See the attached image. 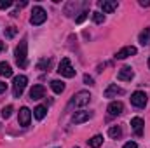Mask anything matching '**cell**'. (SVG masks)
Wrapping results in <instances>:
<instances>
[{"instance_id": "15", "label": "cell", "mask_w": 150, "mask_h": 148, "mask_svg": "<svg viewBox=\"0 0 150 148\" xmlns=\"http://www.w3.org/2000/svg\"><path fill=\"white\" fill-rule=\"evenodd\" d=\"M45 115H47V106H44V105H38L37 108L33 110V117H35L37 120H42Z\"/></svg>"}, {"instance_id": "10", "label": "cell", "mask_w": 150, "mask_h": 148, "mask_svg": "<svg viewBox=\"0 0 150 148\" xmlns=\"http://www.w3.org/2000/svg\"><path fill=\"white\" fill-rule=\"evenodd\" d=\"M91 117H93V113H91V111H86V110L75 111V115L72 117V122H74V124H82V122L89 120Z\"/></svg>"}, {"instance_id": "13", "label": "cell", "mask_w": 150, "mask_h": 148, "mask_svg": "<svg viewBox=\"0 0 150 148\" xmlns=\"http://www.w3.org/2000/svg\"><path fill=\"white\" fill-rule=\"evenodd\" d=\"M100 7H101V11L105 14H110V12H113L117 9V2L115 0H101L100 2Z\"/></svg>"}, {"instance_id": "27", "label": "cell", "mask_w": 150, "mask_h": 148, "mask_svg": "<svg viewBox=\"0 0 150 148\" xmlns=\"http://www.w3.org/2000/svg\"><path fill=\"white\" fill-rule=\"evenodd\" d=\"M14 35H16V28H14V26H11V28H9V30H7V32H5V37H14Z\"/></svg>"}, {"instance_id": "22", "label": "cell", "mask_w": 150, "mask_h": 148, "mask_svg": "<svg viewBox=\"0 0 150 148\" xmlns=\"http://www.w3.org/2000/svg\"><path fill=\"white\" fill-rule=\"evenodd\" d=\"M91 16H93V21H94V23H98V25H101V23L105 21V14H101V12H98V11L91 12Z\"/></svg>"}, {"instance_id": "28", "label": "cell", "mask_w": 150, "mask_h": 148, "mask_svg": "<svg viewBox=\"0 0 150 148\" xmlns=\"http://www.w3.org/2000/svg\"><path fill=\"white\" fill-rule=\"evenodd\" d=\"M84 82H86V84H89V85H93V84H94V80H93L89 75H84Z\"/></svg>"}, {"instance_id": "6", "label": "cell", "mask_w": 150, "mask_h": 148, "mask_svg": "<svg viewBox=\"0 0 150 148\" xmlns=\"http://www.w3.org/2000/svg\"><path fill=\"white\" fill-rule=\"evenodd\" d=\"M147 101H149V98L143 91H136V92L131 94V105L136 106V108H143L147 105Z\"/></svg>"}, {"instance_id": "26", "label": "cell", "mask_w": 150, "mask_h": 148, "mask_svg": "<svg viewBox=\"0 0 150 148\" xmlns=\"http://www.w3.org/2000/svg\"><path fill=\"white\" fill-rule=\"evenodd\" d=\"M86 18H87V11H82V12L79 14V18H77L75 21H77V23H82V21H84Z\"/></svg>"}, {"instance_id": "14", "label": "cell", "mask_w": 150, "mask_h": 148, "mask_svg": "<svg viewBox=\"0 0 150 148\" xmlns=\"http://www.w3.org/2000/svg\"><path fill=\"white\" fill-rule=\"evenodd\" d=\"M44 94H45V89H44V85H40V84L33 85V87L30 89V98H32V99H42Z\"/></svg>"}, {"instance_id": "25", "label": "cell", "mask_w": 150, "mask_h": 148, "mask_svg": "<svg viewBox=\"0 0 150 148\" xmlns=\"http://www.w3.org/2000/svg\"><path fill=\"white\" fill-rule=\"evenodd\" d=\"M11 5H12L11 0H0V9H9Z\"/></svg>"}, {"instance_id": "30", "label": "cell", "mask_w": 150, "mask_h": 148, "mask_svg": "<svg viewBox=\"0 0 150 148\" xmlns=\"http://www.w3.org/2000/svg\"><path fill=\"white\" fill-rule=\"evenodd\" d=\"M5 91H7V84H5V82H0V94L5 92Z\"/></svg>"}, {"instance_id": "8", "label": "cell", "mask_w": 150, "mask_h": 148, "mask_svg": "<svg viewBox=\"0 0 150 148\" xmlns=\"http://www.w3.org/2000/svg\"><path fill=\"white\" fill-rule=\"evenodd\" d=\"M136 54V47H133V45H127V47H122L120 51H117V54H115V59H126V58H129V56H134Z\"/></svg>"}, {"instance_id": "5", "label": "cell", "mask_w": 150, "mask_h": 148, "mask_svg": "<svg viewBox=\"0 0 150 148\" xmlns=\"http://www.w3.org/2000/svg\"><path fill=\"white\" fill-rule=\"evenodd\" d=\"M89 101H91V94H89L87 91H79L74 98H72L70 105H72V106H84V105H87Z\"/></svg>"}, {"instance_id": "32", "label": "cell", "mask_w": 150, "mask_h": 148, "mask_svg": "<svg viewBox=\"0 0 150 148\" xmlns=\"http://www.w3.org/2000/svg\"><path fill=\"white\" fill-rule=\"evenodd\" d=\"M4 49H5V44H4V42H2V40H0V52H2V51H4Z\"/></svg>"}, {"instance_id": "29", "label": "cell", "mask_w": 150, "mask_h": 148, "mask_svg": "<svg viewBox=\"0 0 150 148\" xmlns=\"http://www.w3.org/2000/svg\"><path fill=\"white\" fill-rule=\"evenodd\" d=\"M122 148H138V145H136L134 141H129V143H126Z\"/></svg>"}, {"instance_id": "23", "label": "cell", "mask_w": 150, "mask_h": 148, "mask_svg": "<svg viewBox=\"0 0 150 148\" xmlns=\"http://www.w3.org/2000/svg\"><path fill=\"white\" fill-rule=\"evenodd\" d=\"M49 66H51V59H40L38 65H37L38 70H45V68H49Z\"/></svg>"}, {"instance_id": "11", "label": "cell", "mask_w": 150, "mask_h": 148, "mask_svg": "<svg viewBox=\"0 0 150 148\" xmlns=\"http://www.w3.org/2000/svg\"><path fill=\"white\" fill-rule=\"evenodd\" d=\"M133 77H134V73H133V70H131L129 66L120 68V70H119V73H117V78H119V80H122V82H129Z\"/></svg>"}, {"instance_id": "9", "label": "cell", "mask_w": 150, "mask_h": 148, "mask_svg": "<svg viewBox=\"0 0 150 148\" xmlns=\"http://www.w3.org/2000/svg\"><path fill=\"white\" fill-rule=\"evenodd\" d=\"M143 125H145L143 118H140V117L131 118V127H133V131H134L136 136H142V134H143Z\"/></svg>"}, {"instance_id": "33", "label": "cell", "mask_w": 150, "mask_h": 148, "mask_svg": "<svg viewBox=\"0 0 150 148\" xmlns=\"http://www.w3.org/2000/svg\"><path fill=\"white\" fill-rule=\"evenodd\" d=\"M149 68H150V58H149Z\"/></svg>"}, {"instance_id": "16", "label": "cell", "mask_w": 150, "mask_h": 148, "mask_svg": "<svg viewBox=\"0 0 150 148\" xmlns=\"http://www.w3.org/2000/svg\"><path fill=\"white\" fill-rule=\"evenodd\" d=\"M87 143H89L91 148H100L101 145H103V136H101V134H96V136H93Z\"/></svg>"}, {"instance_id": "3", "label": "cell", "mask_w": 150, "mask_h": 148, "mask_svg": "<svg viewBox=\"0 0 150 148\" xmlns=\"http://www.w3.org/2000/svg\"><path fill=\"white\" fill-rule=\"evenodd\" d=\"M58 73L63 75V77H67V78L75 77V70H74V66H72V63H70L68 58H63V59H61V63H59V66H58Z\"/></svg>"}, {"instance_id": "19", "label": "cell", "mask_w": 150, "mask_h": 148, "mask_svg": "<svg viewBox=\"0 0 150 148\" xmlns=\"http://www.w3.org/2000/svg\"><path fill=\"white\" fill-rule=\"evenodd\" d=\"M138 40H140V44H142V45H149V44H150V28H145V30L140 33Z\"/></svg>"}, {"instance_id": "2", "label": "cell", "mask_w": 150, "mask_h": 148, "mask_svg": "<svg viewBox=\"0 0 150 148\" xmlns=\"http://www.w3.org/2000/svg\"><path fill=\"white\" fill-rule=\"evenodd\" d=\"M26 84H28V78L25 75L14 77V82H12V94H14V98H19L23 94V91L26 89Z\"/></svg>"}, {"instance_id": "4", "label": "cell", "mask_w": 150, "mask_h": 148, "mask_svg": "<svg viewBox=\"0 0 150 148\" xmlns=\"http://www.w3.org/2000/svg\"><path fill=\"white\" fill-rule=\"evenodd\" d=\"M47 19V12L42 9V7H33V11H32V18H30V23L33 25V26H38V25H42L44 21Z\"/></svg>"}, {"instance_id": "20", "label": "cell", "mask_w": 150, "mask_h": 148, "mask_svg": "<svg viewBox=\"0 0 150 148\" xmlns=\"http://www.w3.org/2000/svg\"><path fill=\"white\" fill-rule=\"evenodd\" d=\"M51 89H52L56 94H61V92L65 91V84H63L61 80H52V82H51Z\"/></svg>"}, {"instance_id": "31", "label": "cell", "mask_w": 150, "mask_h": 148, "mask_svg": "<svg viewBox=\"0 0 150 148\" xmlns=\"http://www.w3.org/2000/svg\"><path fill=\"white\" fill-rule=\"evenodd\" d=\"M140 5H142V7H149L150 4L147 2V0H142V2H140Z\"/></svg>"}, {"instance_id": "24", "label": "cell", "mask_w": 150, "mask_h": 148, "mask_svg": "<svg viewBox=\"0 0 150 148\" xmlns=\"http://www.w3.org/2000/svg\"><path fill=\"white\" fill-rule=\"evenodd\" d=\"M12 110H14V108H12L11 105H9V106H5V108L2 110V117H4V118H9V117L12 115Z\"/></svg>"}, {"instance_id": "21", "label": "cell", "mask_w": 150, "mask_h": 148, "mask_svg": "<svg viewBox=\"0 0 150 148\" xmlns=\"http://www.w3.org/2000/svg\"><path fill=\"white\" fill-rule=\"evenodd\" d=\"M108 136L113 138V140H119V138L122 136V129H120L119 125H112V127L108 129Z\"/></svg>"}, {"instance_id": "1", "label": "cell", "mask_w": 150, "mask_h": 148, "mask_svg": "<svg viewBox=\"0 0 150 148\" xmlns=\"http://www.w3.org/2000/svg\"><path fill=\"white\" fill-rule=\"evenodd\" d=\"M26 49H28V44H26V38H23L19 42V45L16 47L14 51V56H16V63L19 68H26L28 61H26Z\"/></svg>"}, {"instance_id": "18", "label": "cell", "mask_w": 150, "mask_h": 148, "mask_svg": "<svg viewBox=\"0 0 150 148\" xmlns=\"http://www.w3.org/2000/svg\"><path fill=\"white\" fill-rule=\"evenodd\" d=\"M11 75H12L11 65L5 63V61H2V63H0V77H11Z\"/></svg>"}, {"instance_id": "12", "label": "cell", "mask_w": 150, "mask_h": 148, "mask_svg": "<svg viewBox=\"0 0 150 148\" xmlns=\"http://www.w3.org/2000/svg\"><path fill=\"white\" fill-rule=\"evenodd\" d=\"M107 110H108V113H110L112 117H117V115H120V113L124 111V105H122L120 101H112Z\"/></svg>"}, {"instance_id": "7", "label": "cell", "mask_w": 150, "mask_h": 148, "mask_svg": "<svg viewBox=\"0 0 150 148\" xmlns=\"http://www.w3.org/2000/svg\"><path fill=\"white\" fill-rule=\"evenodd\" d=\"M18 120H19V125L28 127V125H30V120H32V111L28 110L26 106H23V108L19 110V117H18Z\"/></svg>"}, {"instance_id": "17", "label": "cell", "mask_w": 150, "mask_h": 148, "mask_svg": "<svg viewBox=\"0 0 150 148\" xmlns=\"http://www.w3.org/2000/svg\"><path fill=\"white\" fill-rule=\"evenodd\" d=\"M124 91L120 89V87H117V85H110L107 91H105V98H113V96H117V94H122Z\"/></svg>"}]
</instances>
